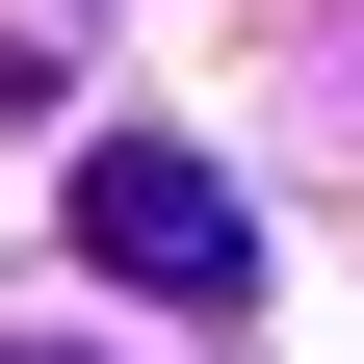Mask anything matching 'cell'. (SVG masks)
I'll return each mask as SVG.
<instances>
[{"mask_svg":"<svg viewBox=\"0 0 364 364\" xmlns=\"http://www.w3.org/2000/svg\"><path fill=\"white\" fill-rule=\"evenodd\" d=\"M78 260H105V287H156V312H235V182L182 156V130H105V156H78Z\"/></svg>","mask_w":364,"mask_h":364,"instance_id":"cell-1","label":"cell"},{"mask_svg":"<svg viewBox=\"0 0 364 364\" xmlns=\"http://www.w3.org/2000/svg\"><path fill=\"white\" fill-rule=\"evenodd\" d=\"M0 364H53V338H0Z\"/></svg>","mask_w":364,"mask_h":364,"instance_id":"cell-2","label":"cell"}]
</instances>
